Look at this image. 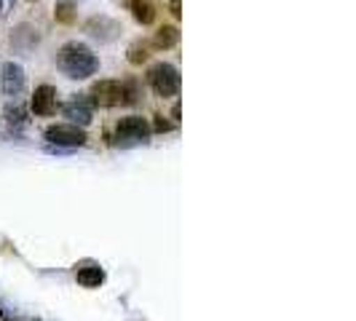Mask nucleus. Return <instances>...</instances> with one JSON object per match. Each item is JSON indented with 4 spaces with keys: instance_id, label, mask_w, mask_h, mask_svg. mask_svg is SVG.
Returning <instances> with one entry per match:
<instances>
[{
    "instance_id": "obj_1",
    "label": "nucleus",
    "mask_w": 356,
    "mask_h": 321,
    "mask_svg": "<svg viewBox=\"0 0 356 321\" xmlns=\"http://www.w3.org/2000/svg\"><path fill=\"white\" fill-rule=\"evenodd\" d=\"M56 67L72 81H86L99 70V56L91 51L86 43L70 40L56 54Z\"/></svg>"
},
{
    "instance_id": "obj_2",
    "label": "nucleus",
    "mask_w": 356,
    "mask_h": 321,
    "mask_svg": "<svg viewBox=\"0 0 356 321\" xmlns=\"http://www.w3.org/2000/svg\"><path fill=\"white\" fill-rule=\"evenodd\" d=\"M153 129L147 124V118L143 115H126L115 124L113 131V142L121 145V147H134V145H145L150 140Z\"/></svg>"
},
{
    "instance_id": "obj_3",
    "label": "nucleus",
    "mask_w": 356,
    "mask_h": 321,
    "mask_svg": "<svg viewBox=\"0 0 356 321\" xmlns=\"http://www.w3.org/2000/svg\"><path fill=\"white\" fill-rule=\"evenodd\" d=\"M147 83L150 89L156 91L159 97L169 99V97H177L179 89H182V78H179V70L169 62H159L147 70Z\"/></svg>"
},
{
    "instance_id": "obj_4",
    "label": "nucleus",
    "mask_w": 356,
    "mask_h": 321,
    "mask_svg": "<svg viewBox=\"0 0 356 321\" xmlns=\"http://www.w3.org/2000/svg\"><path fill=\"white\" fill-rule=\"evenodd\" d=\"M46 142L56 145V147H83L89 142L83 126H75V124H51L46 131H43Z\"/></svg>"
},
{
    "instance_id": "obj_5",
    "label": "nucleus",
    "mask_w": 356,
    "mask_h": 321,
    "mask_svg": "<svg viewBox=\"0 0 356 321\" xmlns=\"http://www.w3.org/2000/svg\"><path fill=\"white\" fill-rule=\"evenodd\" d=\"M83 33H86L89 38H94V40H99V43H113L115 38H121L124 27H121L118 19L107 17V14H97V17L86 19Z\"/></svg>"
},
{
    "instance_id": "obj_6",
    "label": "nucleus",
    "mask_w": 356,
    "mask_h": 321,
    "mask_svg": "<svg viewBox=\"0 0 356 321\" xmlns=\"http://www.w3.org/2000/svg\"><path fill=\"white\" fill-rule=\"evenodd\" d=\"M89 97L94 107L124 105V81H99V83L91 86Z\"/></svg>"
},
{
    "instance_id": "obj_7",
    "label": "nucleus",
    "mask_w": 356,
    "mask_h": 321,
    "mask_svg": "<svg viewBox=\"0 0 356 321\" xmlns=\"http://www.w3.org/2000/svg\"><path fill=\"white\" fill-rule=\"evenodd\" d=\"M56 97H59L56 89L49 86V83H43V86H38L35 94H33L30 110H33L35 115H40V118H49V115L56 113V107H59V99H56Z\"/></svg>"
},
{
    "instance_id": "obj_8",
    "label": "nucleus",
    "mask_w": 356,
    "mask_h": 321,
    "mask_svg": "<svg viewBox=\"0 0 356 321\" xmlns=\"http://www.w3.org/2000/svg\"><path fill=\"white\" fill-rule=\"evenodd\" d=\"M105 268L99 265V263H91V260H86V263H78L75 265V281L81 286H86V289H97V286L105 284Z\"/></svg>"
},
{
    "instance_id": "obj_9",
    "label": "nucleus",
    "mask_w": 356,
    "mask_h": 321,
    "mask_svg": "<svg viewBox=\"0 0 356 321\" xmlns=\"http://www.w3.org/2000/svg\"><path fill=\"white\" fill-rule=\"evenodd\" d=\"M91 99L86 97H75L70 99L67 105L62 107V113H65V118H70V124L75 126H89L91 124Z\"/></svg>"
},
{
    "instance_id": "obj_10",
    "label": "nucleus",
    "mask_w": 356,
    "mask_h": 321,
    "mask_svg": "<svg viewBox=\"0 0 356 321\" xmlns=\"http://www.w3.org/2000/svg\"><path fill=\"white\" fill-rule=\"evenodd\" d=\"M0 78H3L6 94H11V97L24 89V70H22V65H17V62H6L3 70H0Z\"/></svg>"
},
{
    "instance_id": "obj_11",
    "label": "nucleus",
    "mask_w": 356,
    "mask_h": 321,
    "mask_svg": "<svg viewBox=\"0 0 356 321\" xmlns=\"http://www.w3.org/2000/svg\"><path fill=\"white\" fill-rule=\"evenodd\" d=\"M177 43H179V30L175 24H163V27L156 30V35H153V49H159V51H169Z\"/></svg>"
},
{
    "instance_id": "obj_12",
    "label": "nucleus",
    "mask_w": 356,
    "mask_h": 321,
    "mask_svg": "<svg viewBox=\"0 0 356 321\" xmlns=\"http://www.w3.org/2000/svg\"><path fill=\"white\" fill-rule=\"evenodd\" d=\"M40 35H38L35 27H30V24H19L17 30H14V35H11V46L14 49H22V51H27V49H33Z\"/></svg>"
},
{
    "instance_id": "obj_13",
    "label": "nucleus",
    "mask_w": 356,
    "mask_h": 321,
    "mask_svg": "<svg viewBox=\"0 0 356 321\" xmlns=\"http://www.w3.org/2000/svg\"><path fill=\"white\" fill-rule=\"evenodd\" d=\"M131 17L140 24H153L156 22V6L153 0H131Z\"/></svg>"
},
{
    "instance_id": "obj_14",
    "label": "nucleus",
    "mask_w": 356,
    "mask_h": 321,
    "mask_svg": "<svg viewBox=\"0 0 356 321\" xmlns=\"http://www.w3.org/2000/svg\"><path fill=\"white\" fill-rule=\"evenodd\" d=\"M126 59L131 62V65H145L147 59H150V43H145V40H134L131 46H129V51H126Z\"/></svg>"
},
{
    "instance_id": "obj_15",
    "label": "nucleus",
    "mask_w": 356,
    "mask_h": 321,
    "mask_svg": "<svg viewBox=\"0 0 356 321\" xmlns=\"http://www.w3.org/2000/svg\"><path fill=\"white\" fill-rule=\"evenodd\" d=\"M78 17V11H75V3L70 0H62V3H56V8H54V19L59 22V24H72Z\"/></svg>"
},
{
    "instance_id": "obj_16",
    "label": "nucleus",
    "mask_w": 356,
    "mask_h": 321,
    "mask_svg": "<svg viewBox=\"0 0 356 321\" xmlns=\"http://www.w3.org/2000/svg\"><path fill=\"white\" fill-rule=\"evenodd\" d=\"M140 99V86H137V81H124V105H134Z\"/></svg>"
},
{
    "instance_id": "obj_17",
    "label": "nucleus",
    "mask_w": 356,
    "mask_h": 321,
    "mask_svg": "<svg viewBox=\"0 0 356 321\" xmlns=\"http://www.w3.org/2000/svg\"><path fill=\"white\" fill-rule=\"evenodd\" d=\"M8 121H11V124H27V110H24V107H11V110H8Z\"/></svg>"
},
{
    "instance_id": "obj_18",
    "label": "nucleus",
    "mask_w": 356,
    "mask_h": 321,
    "mask_svg": "<svg viewBox=\"0 0 356 321\" xmlns=\"http://www.w3.org/2000/svg\"><path fill=\"white\" fill-rule=\"evenodd\" d=\"M150 129H156V131H161V134H166V131L172 129V124H169V121H163V115H156V124L150 126Z\"/></svg>"
},
{
    "instance_id": "obj_19",
    "label": "nucleus",
    "mask_w": 356,
    "mask_h": 321,
    "mask_svg": "<svg viewBox=\"0 0 356 321\" xmlns=\"http://www.w3.org/2000/svg\"><path fill=\"white\" fill-rule=\"evenodd\" d=\"M169 11H172V17H182V8H179V0H169Z\"/></svg>"
},
{
    "instance_id": "obj_20",
    "label": "nucleus",
    "mask_w": 356,
    "mask_h": 321,
    "mask_svg": "<svg viewBox=\"0 0 356 321\" xmlns=\"http://www.w3.org/2000/svg\"><path fill=\"white\" fill-rule=\"evenodd\" d=\"M179 113H182V107H179V102L175 107H172V118H175V124H179Z\"/></svg>"
},
{
    "instance_id": "obj_21",
    "label": "nucleus",
    "mask_w": 356,
    "mask_h": 321,
    "mask_svg": "<svg viewBox=\"0 0 356 321\" xmlns=\"http://www.w3.org/2000/svg\"><path fill=\"white\" fill-rule=\"evenodd\" d=\"M30 3H35V0H30Z\"/></svg>"
}]
</instances>
